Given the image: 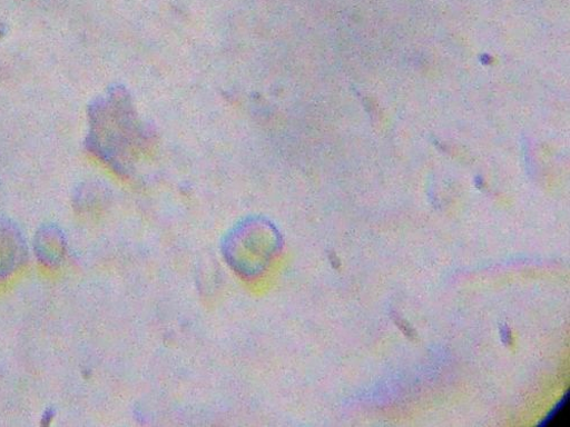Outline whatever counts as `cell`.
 <instances>
[{"mask_svg": "<svg viewBox=\"0 0 570 427\" xmlns=\"http://www.w3.org/2000/svg\"><path fill=\"white\" fill-rule=\"evenodd\" d=\"M24 258L26 248L19 232L0 220V278L12 274Z\"/></svg>", "mask_w": 570, "mask_h": 427, "instance_id": "cell-1", "label": "cell"}, {"mask_svg": "<svg viewBox=\"0 0 570 427\" xmlns=\"http://www.w3.org/2000/svg\"><path fill=\"white\" fill-rule=\"evenodd\" d=\"M502 337H503V341H505L507 339H510V334H509V330L503 328L502 329Z\"/></svg>", "mask_w": 570, "mask_h": 427, "instance_id": "cell-2", "label": "cell"}]
</instances>
